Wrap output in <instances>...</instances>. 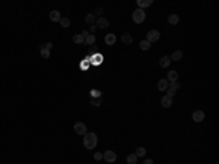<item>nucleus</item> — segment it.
<instances>
[{
	"instance_id": "obj_1",
	"label": "nucleus",
	"mask_w": 219,
	"mask_h": 164,
	"mask_svg": "<svg viewBox=\"0 0 219 164\" xmlns=\"http://www.w3.org/2000/svg\"><path fill=\"white\" fill-rule=\"evenodd\" d=\"M98 145V136L94 132H86L83 135V146L86 150H94Z\"/></svg>"
},
{
	"instance_id": "obj_2",
	"label": "nucleus",
	"mask_w": 219,
	"mask_h": 164,
	"mask_svg": "<svg viewBox=\"0 0 219 164\" xmlns=\"http://www.w3.org/2000/svg\"><path fill=\"white\" fill-rule=\"evenodd\" d=\"M146 19V12L143 9H137L133 12V22L134 24H142L143 21Z\"/></svg>"
},
{
	"instance_id": "obj_3",
	"label": "nucleus",
	"mask_w": 219,
	"mask_h": 164,
	"mask_svg": "<svg viewBox=\"0 0 219 164\" xmlns=\"http://www.w3.org/2000/svg\"><path fill=\"white\" fill-rule=\"evenodd\" d=\"M159 37H161V34H159L158 29H151V31L146 34V41L152 44V43H156V41L159 40Z\"/></svg>"
},
{
	"instance_id": "obj_4",
	"label": "nucleus",
	"mask_w": 219,
	"mask_h": 164,
	"mask_svg": "<svg viewBox=\"0 0 219 164\" xmlns=\"http://www.w3.org/2000/svg\"><path fill=\"white\" fill-rule=\"evenodd\" d=\"M102 158H104L107 163L113 164L117 161V154H115L114 151H111V150H108V151H105V153H102Z\"/></svg>"
},
{
	"instance_id": "obj_5",
	"label": "nucleus",
	"mask_w": 219,
	"mask_h": 164,
	"mask_svg": "<svg viewBox=\"0 0 219 164\" xmlns=\"http://www.w3.org/2000/svg\"><path fill=\"white\" fill-rule=\"evenodd\" d=\"M75 132H76L77 135H85L86 132H88L86 125H85V123H82V122H77V123H75Z\"/></svg>"
},
{
	"instance_id": "obj_6",
	"label": "nucleus",
	"mask_w": 219,
	"mask_h": 164,
	"mask_svg": "<svg viewBox=\"0 0 219 164\" xmlns=\"http://www.w3.org/2000/svg\"><path fill=\"white\" fill-rule=\"evenodd\" d=\"M96 28L98 29H105V28H108L110 27V22L105 19V18H99V19H96Z\"/></svg>"
},
{
	"instance_id": "obj_7",
	"label": "nucleus",
	"mask_w": 219,
	"mask_h": 164,
	"mask_svg": "<svg viewBox=\"0 0 219 164\" xmlns=\"http://www.w3.org/2000/svg\"><path fill=\"white\" fill-rule=\"evenodd\" d=\"M48 18H50V21H53V22H60V19H61V13H60L58 10L54 9V10L50 12Z\"/></svg>"
},
{
	"instance_id": "obj_8",
	"label": "nucleus",
	"mask_w": 219,
	"mask_h": 164,
	"mask_svg": "<svg viewBox=\"0 0 219 164\" xmlns=\"http://www.w3.org/2000/svg\"><path fill=\"white\" fill-rule=\"evenodd\" d=\"M193 120H194V122H197V123H199V122H203V120H205V113H203V111H202V110H196V111H194V113H193Z\"/></svg>"
},
{
	"instance_id": "obj_9",
	"label": "nucleus",
	"mask_w": 219,
	"mask_h": 164,
	"mask_svg": "<svg viewBox=\"0 0 219 164\" xmlns=\"http://www.w3.org/2000/svg\"><path fill=\"white\" fill-rule=\"evenodd\" d=\"M171 65V59H170V56H162L161 59H159V66L161 68H168Z\"/></svg>"
},
{
	"instance_id": "obj_10",
	"label": "nucleus",
	"mask_w": 219,
	"mask_h": 164,
	"mask_svg": "<svg viewBox=\"0 0 219 164\" xmlns=\"http://www.w3.org/2000/svg\"><path fill=\"white\" fill-rule=\"evenodd\" d=\"M170 87V82L167 81V79H159L158 81V89L159 91H167Z\"/></svg>"
},
{
	"instance_id": "obj_11",
	"label": "nucleus",
	"mask_w": 219,
	"mask_h": 164,
	"mask_svg": "<svg viewBox=\"0 0 219 164\" xmlns=\"http://www.w3.org/2000/svg\"><path fill=\"white\" fill-rule=\"evenodd\" d=\"M115 35L114 34H107V35H105V38H104V41H105V44H107V46H114L115 44Z\"/></svg>"
},
{
	"instance_id": "obj_12",
	"label": "nucleus",
	"mask_w": 219,
	"mask_h": 164,
	"mask_svg": "<svg viewBox=\"0 0 219 164\" xmlns=\"http://www.w3.org/2000/svg\"><path fill=\"white\" fill-rule=\"evenodd\" d=\"M121 41H123L126 46H130V44L133 43V37H132L129 32H124L123 35H121Z\"/></svg>"
},
{
	"instance_id": "obj_13",
	"label": "nucleus",
	"mask_w": 219,
	"mask_h": 164,
	"mask_svg": "<svg viewBox=\"0 0 219 164\" xmlns=\"http://www.w3.org/2000/svg\"><path fill=\"white\" fill-rule=\"evenodd\" d=\"M167 81H168V82H175V81H178V72H177V70H170V72H168Z\"/></svg>"
},
{
	"instance_id": "obj_14",
	"label": "nucleus",
	"mask_w": 219,
	"mask_h": 164,
	"mask_svg": "<svg viewBox=\"0 0 219 164\" xmlns=\"http://www.w3.org/2000/svg\"><path fill=\"white\" fill-rule=\"evenodd\" d=\"M161 106H164L165 108L171 107L172 106V98H170V97H167V95H164L161 98Z\"/></svg>"
},
{
	"instance_id": "obj_15",
	"label": "nucleus",
	"mask_w": 219,
	"mask_h": 164,
	"mask_svg": "<svg viewBox=\"0 0 219 164\" xmlns=\"http://www.w3.org/2000/svg\"><path fill=\"white\" fill-rule=\"evenodd\" d=\"M170 59H171V60H175V62L181 60V59H183V51H181V50H174L172 54L170 56Z\"/></svg>"
},
{
	"instance_id": "obj_16",
	"label": "nucleus",
	"mask_w": 219,
	"mask_h": 164,
	"mask_svg": "<svg viewBox=\"0 0 219 164\" xmlns=\"http://www.w3.org/2000/svg\"><path fill=\"white\" fill-rule=\"evenodd\" d=\"M153 2L152 0H137V6L139 9H145V8H149L152 5Z\"/></svg>"
},
{
	"instance_id": "obj_17",
	"label": "nucleus",
	"mask_w": 219,
	"mask_h": 164,
	"mask_svg": "<svg viewBox=\"0 0 219 164\" xmlns=\"http://www.w3.org/2000/svg\"><path fill=\"white\" fill-rule=\"evenodd\" d=\"M168 22H170L171 25H177V24L180 22V16H178V15H175V13H172V15H170V16H168Z\"/></svg>"
},
{
	"instance_id": "obj_18",
	"label": "nucleus",
	"mask_w": 219,
	"mask_h": 164,
	"mask_svg": "<svg viewBox=\"0 0 219 164\" xmlns=\"http://www.w3.org/2000/svg\"><path fill=\"white\" fill-rule=\"evenodd\" d=\"M85 21L88 22V24H91V25H95L96 18H95V15H94V13H88V15L85 16Z\"/></svg>"
},
{
	"instance_id": "obj_19",
	"label": "nucleus",
	"mask_w": 219,
	"mask_h": 164,
	"mask_svg": "<svg viewBox=\"0 0 219 164\" xmlns=\"http://www.w3.org/2000/svg\"><path fill=\"white\" fill-rule=\"evenodd\" d=\"M126 161H127V164H136L137 163V157H136V154H129L126 157Z\"/></svg>"
},
{
	"instance_id": "obj_20",
	"label": "nucleus",
	"mask_w": 219,
	"mask_h": 164,
	"mask_svg": "<svg viewBox=\"0 0 219 164\" xmlns=\"http://www.w3.org/2000/svg\"><path fill=\"white\" fill-rule=\"evenodd\" d=\"M139 47H140V50H143V51H146V50H149V48L152 47V44H151V43H148V41L145 40V41H140Z\"/></svg>"
},
{
	"instance_id": "obj_21",
	"label": "nucleus",
	"mask_w": 219,
	"mask_h": 164,
	"mask_svg": "<svg viewBox=\"0 0 219 164\" xmlns=\"http://www.w3.org/2000/svg\"><path fill=\"white\" fill-rule=\"evenodd\" d=\"M73 43H75V44H82V43H85V38H83L80 34H75V35H73Z\"/></svg>"
},
{
	"instance_id": "obj_22",
	"label": "nucleus",
	"mask_w": 219,
	"mask_h": 164,
	"mask_svg": "<svg viewBox=\"0 0 219 164\" xmlns=\"http://www.w3.org/2000/svg\"><path fill=\"white\" fill-rule=\"evenodd\" d=\"M41 57L42 59H50V50L44 47V44L41 46Z\"/></svg>"
},
{
	"instance_id": "obj_23",
	"label": "nucleus",
	"mask_w": 219,
	"mask_h": 164,
	"mask_svg": "<svg viewBox=\"0 0 219 164\" xmlns=\"http://www.w3.org/2000/svg\"><path fill=\"white\" fill-rule=\"evenodd\" d=\"M96 41V38H95V35L94 34H89L88 37H85V43L86 44H94Z\"/></svg>"
},
{
	"instance_id": "obj_24",
	"label": "nucleus",
	"mask_w": 219,
	"mask_h": 164,
	"mask_svg": "<svg viewBox=\"0 0 219 164\" xmlns=\"http://www.w3.org/2000/svg\"><path fill=\"white\" fill-rule=\"evenodd\" d=\"M134 154H136V157H145V155H146V150H145L143 146H139V148L136 150Z\"/></svg>"
},
{
	"instance_id": "obj_25",
	"label": "nucleus",
	"mask_w": 219,
	"mask_h": 164,
	"mask_svg": "<svg viewBox=\"0 0 219 164\" xmlns=\"http://www.w3.org/2000/svg\"><path fill=\"white\" fill-rule=\"evenodd\" d=\"M60 25H61L63 28H69V27H70V19H67V18H61V19H60Z\"/></svg>"
},
{
	"instance_id": "obj_26",
	"label": "nucleus",
	"mask_w": 219,
	"mask_h": 164,
	"mask_svg": "<svg viewBox=\"0 0 219 164\" xmlns=\"http://www.w3.org/2000/svg\"><path fill=\"white\" fill-rule=\"evenodd\" d=\"M101 103H102V98H101V97H99V98H92V101H91V104L95 106V107L101 106Z\"/></svg>"
},
{
	"instance_id": "obj_27",
	"label": "nucleus",
	"mask_w": 219,
	"mask_h": 164,
	"mask_svg": "<svg viewBox=\"0 0 219 164\" xmlns=\"http://www.w3.org/2000/svg\"><path fill=\"white\" fill-rule=\"evenodd\" d=\"M180 87H181L180 82H177V81H175V82H170V87H168V88H171V89H174V91H177Z\"/></svg>"
},
{
	"instance_id": "obj_28",
	"label": "nucleus",
	"mask_w": 219,
	"mask_h": 164,
	"mask_svg": "<svg viewBox=\"0 0 219 164\" xmlns=\"http://www.w3.org/2000/svg\"><path fill=\"white\" fill-rule=\"evenodd\" d=\"M91 95H92V98H99V97H101V92L96 91V89H92V91H91Z\"/></svg>"
},
{
	"instance_id": "obj_29",
	"label": "nucleus",
	"mask_w": 219,
	"mask_h": 164,
	"mask_svg": "<svg viewBox=\"0 0 219 164\" xmlns=\"http://www.w3.org/2000/svg\"><path fill=\"white\" fill-rule=\"evenodd\" d=\"M165 92H167V97H170V98H172V97L175 95V91H174V89H171V88H168Z\"/></svg>"
},
{
	"instance_id": "obj_30",
	"label": "nucleus",
	"mask_w": 219,
	"mask_h": 164,
	"mask_svg": "<svg viewBox=\"0 0 219 164\" xmlns=\"http://www.w3.org/2000/svg\"><path fill=\"white\" fill-rule=\"evenodd\" d=\"M94 158H95L96 161L102 160V153H95V154H94Z\"/></svg>"
},
{
	"instance_id": "obj_31",
	"label": "nucleus",
	"mask_w": 219,
	"mask_h": 164,
	"mask_svg": "<svg viewBox=\"0 0 219 164\" xmlns=\"http://www.w3.org/2000/svg\"><path fill=\"white\" fill-rule=\"evenodd\" d=\"M101 13H102V8H98V9L94 12V15H101Z\"/></svg>"
},
{
	"instance_id": "obj_32",
	"label": "nucleus",
	"mask_w": 219,
	"mask_h": 164,
	"mask_svg": "<svg viewBox=\"0 0 219 164\" xmlns=\"http://www.w3.org/2000/svg\"><path fill=\"white\" fill-rule=\"evenodd\" d=\"M44 47H45V48H48V50H50V48L53 47V43L50 41V43H47V44H44Z\"/></svg>"
},
{
	"instance_id": "obj_33",
	"label": "nucleus",
	"mask_w": 219,
	"mask_h": 164,
	"mask_svg": "<svg viewBox=\"0 0 219 164\" xmlns=\"http://www.w3.org/2000/svg\"><path fill=\"white\" fill-rule=\"evenodd\" d=\"M96 29H98V28H96V25H91V29H89V31H91V32L94 34V32H95Z\"/></svg>"
},
{
	"instance_id": "obj_34",
	"label": "nucleus",
	"mask_w": 219,
	"mask_h": 164,
	"mask_svg": "<svg viewBox=\"0 0 219 164\" xmlns=\"http://www.w3.org/2000/svg\"><path fill=\"white\" fill-rule=\"evenodd\" d=\"M143 164H153L152 158H148V160H145V161H143Z\"/></svg>"
},
{
	"instance_id": "obj_35",
	"label": "nucleus",
	"mask_w": 219,
	"mask_h": 164,
	"mask_svg": "<svg viewBox=\"0 0 219 164\" xmlns=\"http://www.w3.org/2000/svg\"><path fill=\"white\" fill-rule=\"evenodd\" d=\"M80 35L85 38V37H88V35H89V31H82V34H80Z\"/></svg>"
}]
</instances>
